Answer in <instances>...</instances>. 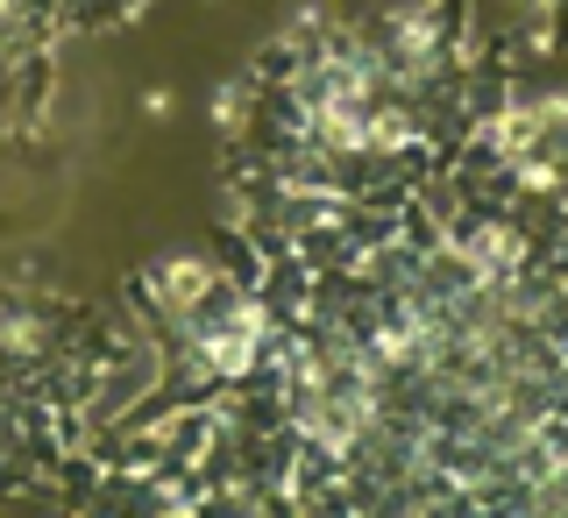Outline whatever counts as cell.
Wrapping results in <instances>:
<instances>
[{
	"label": "cell",
	"mask_w": 568,
	"mask_h": 518,
	"mask_svg": "<svg viewBox=\"0 0 568 518\" xmlns=\"http://www.w3.org/2000/svg\"><path fill=\"white\" fill-rule=\"evenodd\" d=\"M227 271H235L227 256H213V248H192V242H185V248H156V256L135 271L129 292H135V306L150 313L156 327H178V319H192L213 292H221Z\"/></svg>",
	"instance_id": "obj_1"
},
{
	"label": "cell",
	"mask_w": 568,
	"mask_h": 518,
	"mask_svg": "<svg viewBox=\"0 0 568 518\" xmlns=\"http://www.w3.org/2000/svg\"><path fill=\"white\" fill-rule=\"evenodd\" d=\"M263 114H271V79H263L256 64L227 71V79L206 93V121H213V135H221L227 150H242V142L263 129Z\"/></svg>",
	"instance_id": "obj_2"
},
{
	"label": "cell",
	"mask_w": 568,
	"mask_h": 518,
	"mask_svg": "<svg viewBox=\"0 0 568 518\" xmlns=\"http://www.w3.org/2000/svg\"><path fill=\"white\" fill-rule=\"evenodd\" d=\"M334 22H342V0H292V8L277 14L271 43H263L256 71H277L284 58H298V50H313V43H320V35H327Z\"/></svg>",
	"instance_id": "obj_3"
},
{
	"label": "cell",
	"mask_w": 568,
	"mask_h": 518,
	"mask_svg": "<svg viewBox=\"0 0 568 518\" xmlns=\"http://www.w3.org/2000/svg\"><path fill=\"white\" fill-rule=\"evenodd\" d=\"M142 114H150V121H171V114H178L171 85H150V93H142Z\"/></svg>",
	"instance_id": "obj_4"
},
{
	"label": "cell",
	"mask_w": 568,
	"mask_h": 518,
	"mask_svg": "<svg viewBox=\"0 0 568 518\" xmlns=\"http://www.w3.org/2000/svg\"><path fill=\"white\" fill-rule=\"evenodd\" d=\"M426 8H455V0H426Z\"/></svg>",
	"instance_id": "obj_5"
}]
</instances>
